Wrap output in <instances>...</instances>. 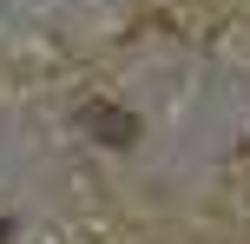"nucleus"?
Segmentation results:
<instances>
[{
	"mask_svg": "<svg viewBox=\"0 0 250 244\" xmlns=\"http://www.w3.org/2000/svg\"><path fill=\"white\" fill-rule=\"evenodd\" d=\"M92 132L112 139V145H132V119H125L119 106H92Z\"/></svg>",
	"mask_w": 250,
	"mask_h": 244,
	"instance_id": "nucleus-1",
	"label": "nucleus"
}]
</instances>
